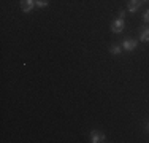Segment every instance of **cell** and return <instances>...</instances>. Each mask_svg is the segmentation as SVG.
<instances>
[{"label":"cell","instance_id":"7a4b0ae2","mask_svg":"<svg viewBox=\"0 0 149 143\" xmlns=\"http://www.w3.org/2000/svg\"><path fill=\"white\" fill-rule=\"evenodd\" d=\"M136 46H138V41L133 40V38H127L122 43V49H125V51H133Z\"/></svg>","mask_w":149,"mask_h":143},{"label":"cell","instance_id":"7c38bea8","mask_svg":"<svg viewBox=\"0 0 149 143\" xmlns=\"http://www.w3.org/2000/svg\"><path fill=\"white\" fill-rule=\"evenodd\" d=\"M141 2H149V0H141Z\"/></svg>","mask_w":149,"mask_h":143},{"label":"cell","instance_id":"6da1fadb","mask_svg":"<svg viewBox=\"0 0 149 143\" xmlns=\"http://www.w3.org/2000/svg\"><path fill=\"white\" fill-rule=\"evenodd\" d=\"M124 26H125L124 18H118V19H114L111 22V32L113 34H120V32L124 30Z\"/></svg>","mask_w":149,"mask_h":143},{"label":"cell","instance_id":"ba28073f","mask_svg":"<svg viewBox=\"0 0 149 143\" xmlns=\"http://www.w3.org/2000/svg\"><path fill=\"white\" fill-rule=\"evenodd\" d=\"M35 5L38 6V8H46V6L49 5L48 0H35Z\"/></svg>","mask_w":149,"mask_h":143},{"label":"cell","instance_id":"3957f363","mask_svg":"<svg viewBox=\"0 0 149 143\" xmlns=\"http://www.w3.org/2000/svg\"><path fill=\"white\" fill-rule=\"evenodd\" d=\"M91 142L92 143H102V142H105V134H102V132H98V130H92L91 132Z\"/></svg>","mask_w":149,"mask_h":143},{"label":"cell","instance_id":"8fae6325","mask_svg":"<svg viewBox=\"0 0 149 143\" xmlns=\"http://www.w3.org/2000/svg\"><path fill=\"white\" fill-rule=\"evenodd\" d=\"M146 129H148V130H149V123H148V126H146Z\"/></svg>","mask_w":149,"mask_h":143},{"label":"cell","instance_id":"30bf717a","mask_svg":"<svg viewBox=\"0 0 149 143\" xmlns=\"http://www.w3.org/2000/svg\"><path fill=\"white\" fill-rule=\"evenodd\" d=\"M119 18H125V11H120L119 13Z\"/></svg>","mask_w":149,"mask_h":143},{"label":"cell","instance_id":"277c9868","mask_svg":"<svg viewBox=\"0 0 149 143\" xmlns=\"http://www.w3.org/2000/svg\"><path fill=\"white\" fill-rule=\"evenodd\" d=\"M35 6V0H21V8L24 13H30Z\"/></svg>","mask_w":149,"mask_h":143},{"label":"cell","instance_id":"5b68a950","mask_svg":"<svg viewBox=\"0 0 149 143\" xmlns=\"http://www.w3.org/2000/svg\"><path fill=\"white\" fill-rule=\"evenodd\" d=\"M140 40L143 43L149 41V27H141L140 29Z\"/></svg>","mask_w":149,"mask_h":143},{"label":"cell","instance_id":"9c48e42d","mask_svg":"<svg viewBox=\"0 0 149 143\" xmlns=\"http://www.w3.org/2000/svg\"><path fill=\"white\" fill-rule=\"evenodd\" d=\"M143 21H144V22H149V10H146V11H144V14H143Z\"/></svg>","mask_w":149,"mask_h":143},{"label":"cell","instance_id":"8992f818","mask_svg":"<svg viewBox=\"0 0 149 143\" xmlns=\"http://www.w3.org/2000/svg\"><path fill=\"white\" fill-rule=\"evenodd\" d=\"M141 0H129V11H132V13H135L138 8L141 6Z\"/></svg>","mask_w":149,"mask_h":143},{"label":"cell","instance_id":"52a82bcc","mask_svg":"<svg viewBox=\"0 0 149 143\" xmlns=\"http://www.w3.org/2000/svg\"><path fill=\"white\" fill-rule=\"evenodd\" d=\"M109 53L114 54V56H119L120 53H122V46H120V45H113L111 48H109Z\"/></svg>","mask_w":149,"mask_h":143}]
</instances>
